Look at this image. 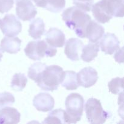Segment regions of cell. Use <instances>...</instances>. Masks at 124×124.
Instances as JSON below:
<instances>
[{"label": "cell", "mask_w": 124, "mask_h": 124, "mask_svg": "<svg viewBox=\"0 0 124 124\" xmlns=\"http://www.w3.org/2000/svg\"><path fill=\"white\" fill-rule=\"evenodd\" d=\"M62 17L65 25L74 30L77 36L81 38H85L86 28L92 20L89 15L76 6H73L65 9L62 14Z\"/></svg>", "instance_id": "cell-1"}, {"label": "cell", "mask_w": 124, "mask_h": 124, "mask_svg": "<svg viewBox=\"0 0 124 124\" xmlns=\"http://www.w3.org/2000/svg\"><path fill=\"white\" fill-rule=\"evenodd\" d=\"M63 73L62 68L58 65L47 66L40 75L36 84L44 91L56 90L61 82Z\"/></svg>", "instance_id": "cell-2"}, {"label": "cell", "mask_w": 124, "mask_h": 124, "mask_svg": "<svg viewBox=\"0 0 124 124\" xmlns=\"http://www.w3.org/2000/svg\"><path fill=\"white\" fill-rule=\"evenodd\" d=\"M67 124H76L81 120L84 111V99L79 93H73L67 97L65 102Z\"/></svg>", "instance_id": "cell-3"}, {"label": "cell", "mask_w": 124, "mask_h": 124, "mask_svg": "<svg viewBox=\"0 0 124 124\" xmlns=\"http://www.w3.org/2000/svg\"><path fill=\"white\" fill-rule=\"evenodd\" d=\"M86 117L88 122L93 124H104L111 116L109 111H105L101 102L96 98H90L85 104Z\"/></svg>", "instance_id": "cell-4"}, {"label": "cell", "mask_w": 124, "mask_h": 124, "mask_svg": "<svg viewBox=\"0 0 124 124\" xmlns=\"http://www.w3.org/2000/svg\"><path fill=\"white\" fill-rule=\"evenodd\" d=\"M28 58L34 61H39L44 56L53 57L56 54L57 50L48 46L44 40L30 41L24 49Z\"/></svg>", "instance_id": "cell-5"}, {"label": "cell", "mask_w": 124, "mask_h": 124, "mask_svg": "<svg viewBox=\"0 0 124 124\" xmlns=\"http://www.w3.org/2000/svg\"><path fill=\"white\" fill-rule=\"evenodd\" d=\"M0 29L6 36L13 37L21 31L22 24L14 15L7 14L1 20Z\"/></svg>", "instance_id": "cell-6"}, {"label": "cell", "mask_w": 124, "mask_h": 124, "mask_svg": "<svg viewBox=\"0 0 124 124\" xmlns=\"http://www.w3.org/2000/svg\"><path fill=\"white\" fill-rule=\"evenodd\" d=\"M97 4L110 19L124 16V0H101Z\"/></svg>", "instance_id": "cell-7"}, {"label": "cell", "mask_w": 124, "mask_h": 124, "mask_svg": "<svg viewBox=\"0 0 124 124\" xmlns=\"http://www.w3.org/2000/svg\"><path fill=\"white\" fill-rule=\"evenodd\" d=\"M16 13L23 21H31L37 14L36 7L31 0H19L16 2Z\"/></svg>", "instance_id": "cell-8"}, {"label": "cell", "mask_w": 124, "mask_h": 124, "mask_svg": "<svg viewBox=\"0 0 124 124\" xmlns=\"http://www.w3.org/2000/svg\"><path fill=\"white\" fill-rule=\"evenodd\" d=\"M77 78L79 86L89 88L96 83L98 79V72L90 67L84 68L77 73Z\"/></svg>", "instance_id": "cell-9"}, {"label": "cell", "mask_w": 124, "mask_h": 124, "mask_svg": "<svg viewBox=\"0 0 124 124\" xmlns=\"http://www.w3.org/2000/svg\"><path fill=\"white\" fill-rule=\"evenodd\" d=\"M99 45L102 52L107 54H112L119 49L120 41L113 33H107L101 38Z\"/></svg>", "instance_id": "cell-10"}, {"label": "cell", "mask_w": 124, "mask_h": 124, "mask_svg": "<svg viewBox=\"0 0 124 124\" xmlns=\"http://www.w3.org/2000/svg\"><path fill=\"white\" fill-rule=\"evenodd\" d=\"M33 104L38 111L47 112L53 110L54 106V100L48 93H40L35 96Z\"/></svg>", "instance_id": "cell-11"}, {"label": "cell", "mask_w": 124, "mask_h": 124, "mask_svg": "<svg viewBox=\"0 0 124 124\" xmlns=\"http://www.w3.org/2000/svg\"><path fill=\"white\" fill-rule=\"evenodd\" d=\"M84 44L78 38H70L66 42L64 53L67 57L72 61L80 59L79 52L82 50Z\"/></svg>", "instance_id": "cell-12"}, {"label": "cell", "mask_w": 124, "mask_h": 124, "mask_svg": "<svg viewBox=\"0 0 124 124\" xmlns=\"http://www.w3.org/2000/svg\"><path fill=\"white\" fill-rule=\"evenodd\" d=\"M46 40L51 47H62L65 42V36L60 29L50 28L46 32Z\"/></svg>", "instance_id": "cell-13"}, {"label": "cell", "mask_w": 124, "mask_h": 124, "mask_svg": "<svg viewBox=\"0 0 124 124\" xmlns=\"http://www.w3.org/2000/svg\"><path fill=\"white\" fill-rule=\"evenodd\" d=\"M105 33V29L95 21L91 20L87 25L85 30V38L90 42H98Z\"/></svg>", "instance_id": "cell-14"}, {"label": "cell", "mask_w": 124, "mask_h": 124, "mask_svg": "<svg viewBox=\"0 0 124 124\" xmlns=\"http://www.w3.org/2000/svg\"><path fill=\"white\" fill-rule=\"evenodd\" d=\"M21 40L17 37L6 36L1 40L0 47L2 52L16 54L21 50Z\"/></svg>", "instance_id": "cell-15"}, {"label": "cell", "mask_w": 124, "mask_h": 124, "mask_svg": "<svg viewBox=\"0 0 124 124\" xmlns=\"http://www.w3.org/2000/svg\"><path fill=\"white\" fill-rule=\"evenodd\" d=\"M20 117V113L15 108L6 107L0 110V124H18Z\"/></svg>", "instance_id": "cell-16"}, {"label": "cell", "mask_w": 124, "mask_h": 124, "mask_svg": "<svg viewBox=\"0 0 124 124\" xmlns=\"http://www.w3.org/2000/svg\"><path fill=\"white\" fill-rule=\"evenodd\" d=\"M61 84L67 90H75L79 87L77 73L74 71H64Z\"/></svg>", "instance_id": "cell-17"}, {"label": "cell", "mask_w": 124, "mask_h": 124, "mask_svg": "<svg viewBox=\"0 0 124 124\" xmlns=\"http://www.w3.org/2000/svg\"><path fill=\"white\" fill-rule=\"evenodd\" d=\"M99 52V43L98 42H90L88 44L82 47L81 59L86 62H90L98 56Z\"/></svg>", "instance_id": "cell-18"}, {"label": "cell", "mask_w": 124, "mask_h": 124, "mask_svg": "<svg viewBox=\"0 0 124 124\" xmlns=\"http://www.w3.org/2000/svg\"><path fill=\"white\" fill-rule=\"evenodd\" d=\"M29 35L35 39H39L45 33V24L40 18H36L31 22L29 26Z\"/></svg>", "instance_id": "cell-19"}, {"label": "cell", "mask_w": 124, "mask_h": 124, "mask_svg": "<svg viewBox=\"0 0 124 124\" xmlns=\"http://www.w3.org/2000/svg\"><path fill=\"white\" fill-rule=\"evenodd\" d=\"M65 6V0H42L38 7H42L50 12L58 13L62 10Z\"/></svg>", "instance_id": "cell-20"}, {"label": "cell", "mask_w": 124, "mask_h": 124, "mask_svg": "<svg viewBox=\"0 0 124 124\" xmlns=\"http://www.w3.org/2000/svg\"><path fill=\"white\" fill-rule=\"evenodd\" d=\"M65 111L62 109H56L48 113L42 122L43 124H65Z\"/></svg>", "instance_id": "cell-21"}, {"label": "cell", "mask_w": 124, "mask_h": 124, "mask_svg": "<svg viewBox=\"0 0 124 124\" xmlns=\"http://www.w3.org/2000/svg\"><path fill=\"white\" fill-rule=\"evenodd\" d=\"M46 67L47 65L44 63L40 62L34 63L29 67L28 71V77L36 83L40 75L45 70Z\"/></svg>", "instance_id": "cell-22"}, {"label": "cell", "mask_w": 124, "mask_h": 124, "mask_svg": "<svg viewBox=\"0 0 124 124\" xmlns=\"http://www.w3.org/2000/svg\"><path fill=\"white\" fill-rule=\"evenodd\" d=\"M27 78L24 74L16 73L13 75L11 82V87L16 92H21L26 86Z\"/></svg>", "instance_id": "cell-23"}, {"label": "cell", "mask_w": 124, "mask_h": 124, "mask_svg": "<svg viewBox=\"0 0 124 124\" xmlns=\"http://www.w3.org/2000/svg\"><path fill=\"white\" fill-rule=\"evenodd\" d=\"M123 78H116L111 80L108 83L109 91L115 94H120L123 92Z\"/></svg>", "instance_id": "cell-24"}, {"label": "cell", "mask_w": 124, "mask_h": 124, "mask_svg": "<svg viewBox=\"0 0 124 124\" xmlns=\"http://www.w3.org/2000/svg\"><path fill=\"white\" fill-rule=\"evenodd\" d=\"M15 101V97L9 92L0 93V109L12 105Z\"/></svg>", "instance_id": "cell-25"}, {"label": "cell", "mask_w": 124, "mask_h": 124, "mask_svg": "<svg viewBox=\"0 0 124 124\" xmlns=\"http://www.w3.org/2000/svg\"><path fill=\"white\" fill-rule=\"evenodd\" d=\"M73 3L85 12H90L93 6V0H73Z\"/></svg>", "instance_id": "cell-26"}, {"label": "cell", "mask_w": 124, "mask_h": 124, "mask_svg": "<svg viewBox=\"0 0 124 124\" xmlns=\"http://www.w3.org/2000/svg\"><path fill=\"white\" fill-rule=\"evenodd\" d=\"M14 4V0H0V13H4L10 10Z\"/></svg>", "instance_id": "cell-27"}, {"label": "cell", "mask_w": 124, "mask_h": 124, "mask_svg": "<svg viewBox=\"0 0 124 124\" xmlns=\"http://www.w3.org/2000/svg\"><path fill=\"white\" fill-rule=\"evenodd\" d=\"M32 1H33V2H35V3L36 4V6H37V5L42 0H32Z\"/></svg>", "instance_id": "cell-28"}, {"label": "cell", "mask_w": 124, "mask_h": 124, "mask_svg": "<svg viewBox=\"0 0 124 124\" xmlns=\"http://www.w3.org/2000/svg\"><path fill=\"white\" fill-rule=\"evenodd\" d=\"M2 56H3V55H2V51L0 49V61H1V59H2Z\"/></svg>", "instance_id": "cell-29"}, {"label": "cell", "mask_w": 124, "mask_h": 124, "mask_svg": "<svg viewBox=\"0 0 124 124\" xmlns=\"http://www.w3.org/2000/svg\"><path fill=\"white\" fill-rule=\"evenodd\" d=\"M1 20L0 19V27H1Z\"/></svg>", "instance_id": "cell-30"}, {"label": "cell", "mask_w": 124, "mask_h": 124, "mask_svg": "<svg viewBox=\"0 0 124 124\" xmlns=\"http://www.w3.org/2000/svg\"><path fill=\"white\" fill-rule=\"evenodd\" d=\"M16 1H16H19V0H15Z\"/></svg>", "instance_id": "cell-31"}]
</instances>
